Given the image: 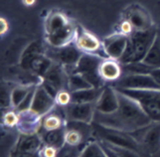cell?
<instances>
[{
	"label": "cell",
	"instance_id": "1",
	"mask_svg": "<svg viewBox=\"0 0 160 157\" xmlns=\"http://www.w3.org/2000/svg\"><path fill=\"white\" fill-rule=\"evenodd\" d=\"M118 108L112 114L98 113V123L117 131H134L147 126L150 117L134 99L118 92Z\"/></svg>",
	"mask_w": 160,
	"mask_h": 157
},
{
	"label": "cell",
	"instance_id": "2",
	"mask_svg": "<svg viewBox=\"0 0 160 157\" xmlns=\"http://www.w3.org/2000/svg\"><path fill=\"white\" fill-rule=\"evenodd\" d=\"M118 92L134 99L151 119L160 121V89H123Z\"/></svg>",
	"mask_w": 160,
	"mask_h": 157
},
{
	"label": "cell",
	"instance_id": "3",
	"mask_svg": "<svg viewBox=\"0 0 160 157\" xmlns=\"http://www.w3.org/2000/svg\"><path fill=\"white\" fill-rule=\"evenodd\" d=\"M46 32L48 40L55 46H63L75 35V29L68 19L61 13L50 15L46 21Z\"/></svg>",
	"mask_w": 160,
	"mask_h": 157
},
{
	"label": "cell",
	"instance_id": "4",
	"mask_svg": "<svg viewBox=\"0 0 160 157\" xmlns=\"http://www.w3.org/2000/svg\"><path fill=\"white\" fill-rule=\"evenodd\" d=\"M120 86L124 89H160V85L150 77L132 76L121 80Z\"/></svg>",
	"mask_w": 160,
	"mask_h": 157
},
{
	"label": "cell",
	"instance_id": "5",
	"mask_svg": "<svg viewBox=\"0 0 160 157\" xmlns=\"http://www.w3.org/2000/svg\"><path fill=\"white\" fill-rule=\"evenodd\" d=\"M118 108V96L112 89H107L98 98L97 109L101 114H112Z\"/></svg>",
	"mask_w": 160,
	"mask_h": 157
},
{
	"label": "cell",
	"instance_id": "6",
	"mask_svg": "<svg viewBox=\"0 0 160 157\" xmlns=\"http://www.w3.org/2000/svg\"><path fill=\"white\" fill-rule=\"evenodd\" d=\"M92 109L90 103L72 104L68 108V115L71 119L79 121H88L92 116Z\"/></svg>",
	"mask_w": 160,
	"mask_h": 157
},
{
	"label": "cell",
	"instance_id": "7",
	"mask_svg": "<svg viewBox=\"0 0 160 157\" xmlns=\"http://www.w3.org/2000/svg\"><path fill=\"white\" fill-rule=\"evenodd\" d=\"M52 105V98L44 89H40L35 93L32 104V111L37 114H44Z\"/></svg>",
	"mask_w": 160,
	"mask_h": 157
},
{
	"label": "cell",
	"instance_id": "8",
	"mask_svg": "<svg viewBox=\"0 0 160 157\" xmlns=\"http://www.w3.org/2000/svg\"><path fill=\"white\" fill-rule=\"evenodd\" d=\"M102 136H103L112 145H118V146H122L130 149H133L135 147V144L132 141V139H128L126 136L120 135L118 133L112 131H103L102 133Z\"/></svg>",
	"mask_w": 160,
	"mask_h": 157
},
{
	"label": "cell",
	"instance_id": "9",
	"mask_svg": "<svg viewBox=\"0 0 160 157\" xmlns=\"http://www.w3.org/2000/svg\"><path fill=\"white\" fill-rule=\"evenodd\" d=\"M78 46L86 51H96L100 47V43L95 36L82 31L78 37Z\"/></svg>",
	"mask_w": 160,
	"mask_h": 157
},
{
	"label": "cell",
	"instance_id": "10",
	"mask_svg": "<svg viewBox=\"0 0 160 157\" xmlns=\"http://www.w3.org/2000/svg\"><path fill=\"white\" fill-rule=\"evenodd\" d=\"M143 142L148 148L155 150L156 147L160 145V123L155 126L151 127L143 137Z\"/></svg>",
	"mask_w": 160,
	"mask_h": 157
},
{
	"label": "cell",
	"instance_id": "11",
	"mask_svg": "<svg viewBox=\"0 0 160 157\" xmlns=\"http://www.w3.org/2000/svg\"><path fill=\"white\" fill-rule=\"evenodd\" d=\"M97 98V92L95 89H81V91H77L73 94L72 96V99L74 103L78 104H85V103H90Z\"/></svg>",
	"mask_w": 160,
	"mask_h": 157
},
{
	"label": "cell",
	"instance_id": "12",
	"mask_svg": "<svg viewBox=\"0 0 160 157\" xmlns=\"http://www.w3.org/2000/svg\"><path fill=\"white\" fill-rule=\"evenodd\" d=\"M100 74L108 80H113L119 76V68L118 66L112 61H108L103 63L100 68Z\"/></svg>",
	"mask_w": 160,
	"mask_h": 157
},
{
	"label": "cell",
	"instance_id": "13",
	"mask_svg": "<svg viewBox=\"0 0 160 157\" xmlns=\"http://www.w3.org/2000/svg\"><path fill=\"white\" fill-rule=\"evenodd\" d=\"M124 38L123 37H118L114 40L110 41L108 44V52L112 56V57H118L123 52L124 47Z\"/></svg>",
	"mask_w": 160,
	"mask_h": 157
},
{
	"label": "cell",
	"instance_id": "14",
	"mask_svg": "<svg viewBox=\"0 0 160 157\" xmlns=\"http://www.w3.org/2000/svg\"><path fill=\"white\" fill-rule=\"evenodd\" d=\"M45 140L50 145H56V146H58V145H60V143L62 142V140H63L62 131L58 130V129L50 130L46 134Z\"/></svg>",
	"mask_w": 160,
	"mask_h": 157
},
{
	"label": "cell",
	"instance_id": "15",
	"mask_svg": "<svg viewBox=\"0 0 160 157\" xmlns=\"http://www.w3.org/2000/svg\"><path fill=\"white\" fill-rule=\"evenodd\" d=\"M38 145H39V141H38V139L36 137H26L21 142L20 150L30 153L31 151L35 150L38 147Z\"/></svg>",
	"mask_w": 160,
	"mask_h": 157
},
{
	"label": "cell",
	"instance_id": "16",
	"mask_svg": "<svg viewBox=\"0 0 160 157\" xmlns=\"http://www.w3.org/2000/svg\"><path fill=\"white\" fill-rule=\"evenodd\" d=\"M81 157H107V155L98 145L91 144L84 150Z\"/></svg>",
	"mask_w": 160,
	"mask_h": 157
},
{
	"label": "cell",
	"instance_id": "17",
	"mask_svg": "<svg viewBox=\"0 0 160 157\" xmlns=\"http://www.w3.org/2000/svg\"><path fill=\"white\" fill-rule=\"evenodd\" d=\"M110 149L118 157H138V155H136L133 151L129 150L130 148L118 146V145H110Z\"/></svg>",
	"mask_w": 160,
	"mask_h": 157
},
{
	"label": "cell",
	"instance_id": "18",
	"mask_svg": "<svg viewBox=\"0 0 160 157\" xmlns=\"http://www.w3.org/2000/svg\"><path fill=\"white\" fill-rule=\"evenodd\" d=\"M28 94V91L26 89H15L12 94V97H11V102L13 103L14 105H17L20 102L24 99L25 96Z\"/></svg>",
	"mask_w": 160,
	"mask_h": 157
},
{
	"label": "cell",
	"instance_id": "19",
	"mask_svg": "<svg viewBox=\"0 0 160 157\" xmlns=\"http://www.w3.org/2000/svg\"><path fill=\"white\" fill-rule=\"evenodd\" d=\"M60 125V119L56 116H50L45 121V127L49 130L57 129Z\"/></svg>",
	"mask_w": 160,
	"mask_h": 157
},
{
	"label": "cell",
	"instance_id": "20",
	"mask_svg": "<svg viewBox=\"0 0 160 157\" xmlns=\"http://www.w3.org/2000/svg\"><path fill=\"white\" fill-rule=\"evenodd\" d=\"M79 138H80V136H79L78 133L75 132V131H72L67 135V141L70 144H75L79 141Z\"/></svg>",
	"mask_w": 160,
	"mask_h": 157
},
{
	"label": "cell",
	"instance_id": "21",
	"mask_svg": "<svg viewBox=\"0 0 160 157\" xmlns=\"http://www.w3.org/2000/svg\"><path fill=\"white\" fill-rule=\"evenodd\" d=\"M5 121H6V123H8V124L12 125L17 121V119H16V116L13 114H8L6 116H5Z\"/></svg>",
	"mask_w": 160,
	"mask_h": 157
},
{
	"label": "cell",
	"instance_id": "22",
	"mask_svg": "<svg viewBox=\"0 0 160 157\" xmlns=\"http://www.w3.org/2000/svg\"><path fill=\"white\" fill-rule=\"evenodd\" d=\"M68 100H69V96L66 93H62V94H60V96H59V102L61 104H67L68 103Z\"/></svg>",
	"mask_w": 160,
	"mask_h": 157
},
{
	"label": "cell",
	"instance_id": "23",
	"mask_svg": "<svg viewBox=\"0 0 160 157\" xmlns=\"http://www.w3.org/2000/svg\"><path fill=\"white\" fill-rule=\"evenodd\" d=\"M8 29V25H7V22L5 19L1 18V34L6 32V30Z\"/></svg>",
	"mask_w": 160,
	"mask_h": 157
},
{
	"label": "cell",
	"instance_id": "24",
	"mask_svg": "<svg viewBox=\"0 0 160 157\" xmlns=\"http://www.w3.org/2000/svg\"><path fill=\"white\" fill-rule=\"evenodd\" d=\"M45 154L47 157H53L54 156V150L52 148H47L45 151Z\"/></svg>",
	"mask_w": 160,
	"mask_h": 157
},
{
	"label": "cell",
	"instance_id": "25",
	"mask_svg": "<svg viewBox=\"0 0 160 157\" xmlns=\"http://www.w3.org/2000/svg\"><path fill=\"white\" fill-rule=\"evenodd\" d=\"M23 1L26 5H32V4H34L35 0H23Z\"/></svg>",
	"mask_w": 160,
	"mask_h": 157
}]
</instances>
